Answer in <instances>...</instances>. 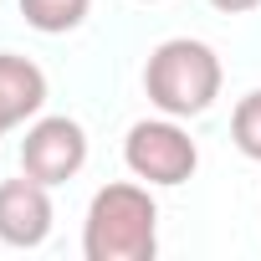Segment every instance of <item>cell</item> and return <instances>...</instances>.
Wrapping results in <instances>:
<instances>
[{
  "label": "cell",
  "mask_w": 261,
  "mask_h": 261,
  "mask_svg": "<svg viewBox=\"0 0 261 261\" xmlns=\"http://www.w3.org/2000/svg\"><path fill=\"white\" fill-rule=\"evenodd\" d=\"M0 134H6V123H0Z\"/></svg>",
  "instance_id": "obj_10"
},
{
  "label": "cell",
  "mask_w": 261,
  "mask_h": 261,
  "mask_svg": "<svg viewBox=\"0 0 261 261\" xmlns=\"http://www.w3.org/2000/svg\"><path fill=\"white\" fill-rule=\"evenodd\" d=\"M87 261H154L159 256V205L149 185H102L87 205L82 230Z\"/></svg>",
  "instance_id": "obj_1"
},
{
  "label": "cell",
  "mask_w": 261,
  "mask_h": 261,
  "mask_svg": "<svg viewBox=\"0 0 261 261\" xmlns=\"http://www.w3.org/2000/svg\"><path fill=\"white\" fill-rule=\"evenodd\" d=\"M220 82H225V72H220L215 46L195 41V36H169L144 62V92L169 118H200V113H210V102L220 97Z\"/></svg>",
  "instance_id": "obj_2"
},
{
  "label": "cell",
  "mask_w": 261,
  "mask_h": 261,
  "mask_svg": "<svg viewBox=\"0 0 261 261\" xmlns=\"http://www.w3.org/2000/svg\"><path fill=\"white\" fill-rule=\"evenodd\" d=\"M87 164V134L82 123L67 118V113H51V118H36L21 139V174L41 179V185H67L77 179Z\"/></svg>",
  "instance_id": "obj_4"
},
{
  "label": "cell",
  "mask_w": 261,
  "mask_h": 261,
  "mask_svg": "<svg viewBox=\"0 0 261 261\" xmlns=\"http://www.w3.org/2000/svg\"><path fill=\"white\" fill-rule=\"evenodd\" d=\"M144 6H154V0H144Z\"/></svg>",
  "instance_id": "obj_11"
},
{
  "label": "cell",
  "mask_w": 261,
  "mask_h": 261,
  "mask_svg": "<svg viewBox=\"0 0 261 261\" xmlns=\"http://www.w3.org/2000/svg\"><path fill=\"white\" fill-rule=\"evenodd\" d=\"M51 185L21 174V179H0V241L16 246V251H31L51 236Z\"/></svg>",
  "instance_id": "obj_5"
},
{
  "label": "cell",
  "mask_w": 261,
  "mask_h": 261,
  "mask_svg": "<svg viewBox=\"0 0 261 261\" xmlns=\"http://www.w3.org/2000/svg\"><path fill=\"white\" fill-rule=\"evenodd\" d=\"M230 139H236V149H241L246 159L261 164V87L236 102V113H230Z\"/></svg>",
  "instance_id": "obj_8"
},
{
  "label": "cell",
  "mask_w": 261,
  "mask_h": 261,
  "mask_svg": "<svg viewBox=\"0 0 261 261\" xmlns=\"http://www.w3.org/2000/svg\"><path fill=\"white\" fill-rule=\"evenodd\" d=\"M87 6L92 0H21V16L31 31H46V36H67L87 21Z\"/></svg>",
  "instance_id": "obj_7"
},
{
  "label": "cell",
  "mask_w": 261,
  "mask_h": 261,
  "mask_svg": "<svg viewBox=\"0 0 261 261\" xmlns=\"http://www.w3.org/2000/svg\"><path fill=\"white\" fill-rule=\"evenodd\" d=\"M123 164L144 185H185L200 169V149L179 128V118H139L123 139Z\"/></svg>",
  "instance_id": "obj_3"
},
{
  "label": "cell",
  "mask_w": 261,
  "mask_h": 261,
  "mask_svg": "<svg viewBox=\"0 0 261 261\" xmlns=\"http://www.w3.org/2000/svg\"><path fill=\"white\" fill-rule=\"evenodd\" d=\"M210 6L220 11V16H246V11H256L261 0H210Z\"/></svg>",
  "instance_id": "obj_9"
},
{
  "label": "cell",
  "mask_w": 261,
  "mask_h": 261,
  "mask_svg": "<svg viewBox=\"0 0 261 261\" xmlns=\"http://www.w3.org/2000/svg\"><path fill=\"white\" fill-rule=\"evenodd\" d=\"M41 108H46V72L31 57L0 51V123H6V134L26 118H41Z\"/></svg>",
  "instance_id": "obj_6"
}]
</instances>
